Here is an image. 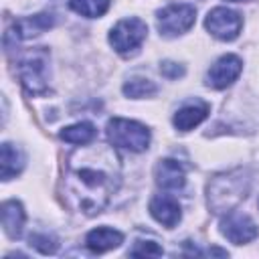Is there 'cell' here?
<instances>
[{
  "mask_svg": "<svg viewBox=\"0 0 259 259\" xmlns=\"http://www.w3.org/2000/svg\"><path fill=\"white\" fill-rule=\"evenodd\" d=\"M208 103L204 101H192V103H186L182 105L176 113H174V127L180 130V132H190L192 127H196L200 121L206 119L208 115Z\"/></svg>",
  "mask_w": 259,
  "mask_h": 259,
  "instance_id": "14",
  "label": "cell"
},
{
  "mask_svg": "<svg viewBox=\"0 0 259 259\" xmlns=\"http://www.w3.org/2000/svg\"><path fill=\"white\" fill-rule=\"evenodd\" d=\"M121 182V162L113 146L83 144L65 162L61 192L71 210L93 217L101 212Z\"/></svg>",
  "mask_w": 259,
  "mask_h": 259,
  "instance_id": "1",
  "label": "cell"
},
{
  "mask_svg": "<svg viewBox=\"0 0 259 259\" xmlns=\"http://www.w3.org/2000/svg\"><path fill=\"white\" fill-rule=\"evenodd\" d=\"M160 73H162L166 79H178V77L184 75V67L178 65V63H174V61H164V63L160 65Z\"/></svg>",
  "mask_w": 259,
  "mask_h": 259,
  "instance_id": "22",
  "label": "cell"
},
{
  "mask_svg": "<svg viewBox=\"0 0 259 259\" xmlns=\"http://www.w3.org/2000/svg\"><path fill=\"white\" fill-rule=\"evenodd\" d=\"M28 245L34 247L36 251H40L42 255H53L59 249V239L47 231H36V233H30Z\"/></svg>",
  "mask_w": 259,
  "mask_h": 259,
  "instance_id": "20",
  "label": "cell"
},
{
  "mask_svg": "<svg viewBox=\"0 0 259 259\" xmlns=\"http://www.w3.org/2000/svg\"><path fill=\"white\" fill-rule=\"evenodd\" d=\"M24 168V154L18 146L4 142L0 148V176L2 180H10L20 174Z\"/></svg>",
  "mask_w": 259,
  "mask_h": 259,
  "instance_id": "16",
  "label": "cell"
},
{
  "mask_svg": "<svg viewBox=\"0 0 259 259\" xmlns=\"http://www.w3.org/2000/svg\"><path fill=\"white\" fill-rule=\"evenodd\" d=\"M123 243V235L111 227H97L87 233L85 237V247L93 253H105Z\"/></svg>",
  "mask_w": 259,
  "mask_h": 259,
  "instance_id": "13",
  "label": "cell"
},
{
  "mask_svg": "<svg viewBox=\"0 0 259 259\" xmlns=\"http://www.w3.org/2000/svg\"><path fill=\"white\" fill-rule=\"evenodd\" d=\"M69 6L85 18H99L107 12L109 0H69Z\"/></svg>",
  "mask_w": 259,
  "mask_h": 259,
  "instance_id": "18",
  "label": "cell"
},
{
  "mask_svg": "<svg viewBox=\"0 0 259 259\" xmlns=\"http://www.w3.org/2000/svg\"><path fill=\"white\" fill-rule=\"evenodd\" d=\"M107 140L130 152H144L150 144V130L134 119L125 117H111L107 121Z\"/></svg>",
  "mask_w": 259,
  "mask_h": 259,
  "instance_id": "4",
  "label": "cell"
},
{
  "mask_svg": "<svg viewBox=\"0 0 259 259\" xmlns=\"http://www.w3.org/2000/svg\"><path fill=\"white\" fill-rule=\"evenodd\" d=\"M247 192H249V178L243 170H231L225 174H217L214 178H210L206 186L208 208L217 214L231 212L247 196Z\"/></svg>",
  "mask_w": 259,
  "mask_h": 259,
  "instance_id": "2",
  "label": "cell"
},
{
  "mask_svg": "<svg viewBox=\"0 0 259 259\" xmlns=\"http://www.w3.org/2000/svg\"><path fill=\"white\" fill-rule=\"evenodd\" d=\"M164 249L156 241H136L134 247L130 249L132 257H160Z\"/></svg>",
  "mask_w": 259,
  "mask_h": 259,
  "instance_id": "21",
  "label": "cell"
},
{
  "mask_svg": "<svg viewBox=\"0 0 259 259\" xmlns=\"http://www.w3.org/2000/svg\"><path fill=\"white\" fill-rule=\"evenodd\" d=\"M196 20V10L192 4H168L158 12V30L162 36H178L186 32Z\"/></svg>",
  "mask_w": 259,
  "mask_h": 259,
  "instance_id": "6",
  "label": "cell"
},
{
  "mask_svg": "<svg viewBox=\"0 0 259 259\" xmlns=\"http://www.w3.org/2000/svg\"><path fill=\"white\" fill-rule=\"evenodd\" d=\"M204 26L219 40H235L243 28V18L227 6H217L206 14Z\"/></svg>",
  "mask_w": 259,
  "mask_h": 259,
  "instance_id": "7",
  "label": "cell"
},
{
  "mask_svg": "<svg viewBox=\"0 0 259 259\" xmlns=\"http://www.w3.org/2000/svg\"><path fill=\"white\" fill-rule=\"evenodd\" d=\"M53 24H55V14H51V12H40V14H34V16H22L6 32V40L8 38H14V40L32 38V36L49 30Z\"/></svg>",
  "mask_w": 259,
  "mask_h": 259,
  "instance_id": "10",
  "label": "cell"
},
{
  "mask_svg": "<svg viewBox=\"0 0 259 259\" xmlns=\"http://www.w3.org/2000/svg\"><path fill=\"white\" fill-rule=\"evenodd\" d=\"M16 71L26 93L42 95L49 91V51L45 47L24 51L16 61Z\"/></svg>",
  "mask_w": 259,
  "mask_h": 259,
  "instance_id": "3",
  "label": "cell"
},
{
  "mask_svg": "<svg viewBox=\"0 0 259 259\" xmlns=\"http://www.w3.org/2000/svg\"><path fill=\"white\" fill-rule=\"evenodd\" d=\"M150 214L164 227L174 229L182 219V208L178 200L170 194H156L150 200Z\"/></svg>",
  "mask_w": 259,
  "mask_h": 259,
  "instance_id": "12",
  "label": "cell"
},
{
  "mask_svg": "<svg viewBox=\"0 0 259 259\" xmlns=\"http://www.w3.org/2000/svg\"><path fill=\"white\" fill-rule=\"evenodd\" d=\"M227 2H243V0H227Z\"/></svg>",
  "mask_w": 259,
  "mask_h": 259,
  "instance_id": "23",
  "label": "cell"
},
{
  "mask_svg": "<svg viewBox=\"0 0 259 259\" xmlns=\"http://www.w3.org/2000/svg\"><path fill=\"white\" fill-rule=\"evenodd\" d=\"M221 233L235 245H245L257 237V225L253 223L251 217L243 212H227V217L221 219Z\"/></svg>",
  "mask_w": 259,
  "mask_h": 259,
  "instance_id": "8",
  "label": "cell"
},
{
  "mask_svg": "<svg viewBox=\"0 0 259 259\" xmlns=\"http://www.w3.org/2000/svg\"><path fill=\"white\" fill-rule=\"evenodd\" d=\"M24 221H26V212L18 200L2 202V227L10 239H18L22 235Z\"/></svg>",
  "mask_w": 259,
  "mask_h": 259,
  "instance_id": "15",
  "label": "cell"
},
{
  "mask_svg": "<svg viewBox=\"0 0 259 259\" xmlns=\"http://www.w3.org/2000/svg\"><path fill=\"white\" fill-rule=\"evenodd\" d=\"M241 71H243V61L237 55H223L208 69L206 85L212 89H225L231 83H235V79L241 75Z\"/></svg>",
  "mask_w": 259,
  "mask_h": 259,
  "instance_id": "9",
  "label": "cell"
},
{
  "mask_svg": "<svg viewBox=\"0 0 259 259\" xmlns=\"http://www.w3.org/2000/svg\"><path fill=\"white\" fill-rule=\"evenodd\" d=\"M156 184L164 190H180L186 184V170L174 158H164L154 168Z\"/></svg>",
  "mask_w": 259,
  "mask_h": 259,
  "instance_id": "11",
  "label": "cell"
},
{
  "mask_svg": "<svg viewBox=\"0 0 259 259\" xmlns=\"http://www.w3.org/2000/svg\"><path fill=\"white\" fill-rule=\"evenodd\" d=\"M148 26L142 18L130 16L121 18L109 32V42L119 55H130L140 49V45L146 40Z\"/></svg>",
  "mask_w": 259,
  "mask_h": 259,
  "instance_id": "5",
  "label": "cell"
},
{
  "mask_svg": "<svg viewBox=\"0 0 259 259\" xmlns=\"http://www.w3.org/2000/svg\"><path fill=\"white\" fill-rule=\"evenodd\" d=\"M97 130L93 123L89 121H79V123H73L69 127H65L61 132V140L69 142V144H77V146H83V144H91L93 138H95Z\"/></svg>",
  "mask_w": 259,
  "mask_h": 259,
  "instance_id": "17",
  "label": "cell"
},
{
  "mask_svg": "<svg viewBox=\"0 0 259 259\" xmlns=\"http://www.w3.org/2000/svg\"><path fill=\"white\" fill-rule=\"evenodd\" d=\"M158 87L154 81L146 79V77H132L125 85H123V93L132 99H142V97H152L156 95Z\"/></svg>",
  "mask_w": 259,
  "mask_h": 259,
  "instance_id": "19",
  "label": "cell"
}]
</instances>
